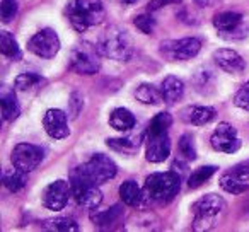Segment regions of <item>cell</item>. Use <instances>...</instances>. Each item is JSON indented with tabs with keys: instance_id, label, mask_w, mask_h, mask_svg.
Masks as SVG:
<instances>
[{
	"instance_id": "cell-32",
	"label": "cell",
	"mask_w": 249,
	"mask_h": 232,
	"mask_svg": "<svg viewBox=\"0 0 249 232\" xmlns=\"http://www.w3.org/2000/svg\"><path fill=\"white\" fill-rule=\"evenodd\" d=\"M41 84V77L38 73H21L16 77V89L18 90H29Z\"/></svg>"
},
{
	"instance_id": "cell-15",
	"label": "cell",
	"mask_w": 249,
	"mask_h": 232,
	"mask_svg": "<svg viewBox=\"0 0 249 232\" xmlns=\"http://www.w3.org/2000/svg\"><path fill=\"white\" fill-rule=\"evenodd\" d=\"M147 161L154 164L164 162L171 154V140L167 135H152L147 137Z\"/></svg>"
},
{
	"instance_id": "cell-5",
	"label": "cell",
	"mask_w": 249,
	"mask_h": 232,
	"mask_svg": "<svg viewBox=\"0 0 249 232\" xmlns=\"http://www.w3.org/2000/svg\"><path fill=\"white\" fill-rule=\"evenodd\" d=\"M70 186H72V196L80 207L87 210H96L103 201V193L92 179L86 174L82 166L77 167L70 176Z\"/></svg>"
},
{
	"instance_id": "cell-25",
	"label": "cell",
	"mask_w": 249,
	"mask_h": 232,
	"mask_svg": "<svg viewBox=\"0 0 249 232\" xmlns=\"http://www.w3.org/2000/svg\"><path fill=\"white\" fill-rule=\"evenodd\" d=\"M173 125V116L169 113H159L152 118V122L147 126V137L152 135H167Z\"/></svg>"
},
{
	"instance_id": "cell-10",
	"label": "cell",
	"mask_w": 249,
	"mask_h": 232,
	"mask_svg": "<svg viewBox=\"0 0 249 232\" xmlns=\"http://www.w3.org/2000/svg\"><path fill=\"white\" fill-rule=\"evenodd\" d=\"M11 162L18 169L31 173L43 162L41 147L33 145V143H18L11 154Z\"/></svg>"
},
{
	"instance_id": "cell-23",
	"label": "cell",
	"mask_w": 249,
	"mask_h": 232,
	"mask_svg": "<svg viewBox=\"0 0 249 232\" xmlns=\"http://www.w3.org/2000/svg\"><path fill=\"white\" fill-rule=\"evenodd\" d=\"M123 215V210H121V205H114V207L107 208L104 212H96V214L90 215V220L94 222V225L103 229H109L120 220V217Z\"/></svg>"
},
{
	"instance_id": "cell-1",
	"label": "cell",
	"mask_w": 249,
	"mask_h": 232,
	"mask_svg": "<svg viewBox=\"0 0 249 232\" xmlns=\"http://www.w3.org/2000/svg\"><path fill=\"white\" fill-rule=\"evenodd\" d=\"M70 24L75 31L84 33L104 21L106 11L101 0H72L67 5Z\"/></svg>"
},
{
	"instance_id": "cell-3",
	"label": "cell",
	"mask_w": 249,
	"mask_h": 232,
	"mask_svg": "<svg viewBox=\"0 0 249 232\" xmlns=\"http://www.w3.org/2000/svg\"><path fill=\"white\" fill-rule=\"evenodd\" d=\"M97 48L103 56L118 62H126L133 55V39L123 28L111 26L103 33Z\"/></svg>"
},
{
	"instance_id": "cell-14",
	"label": "cell",
	"mask_w": 249,
	"mask_h": 232,
	"mask_svg": "<svg viewBox=\"0 0 249 232\" xmlns=\"http://www.w3.org/2000/svg\"><path fill=\"white\" fill-rule=\"evenodd\" d=\"M213 60L218 69L227 73L239 75V73H242L246 70V60L237 52H234V50H229V48L217 50L213 53Z\"/></svg>"
},
{
	"instance_id": "cell-21",
	"label": "cell",
	"mask_w": 249,
	"mask_h": 232,
	"mask_svg": "<svg viewBox=\"0 0 249 232\" xmlns=\"http://www.w3.org/2000/svg\"><path fill=\"white\" fill-rule=\"evenodd\" d=\"M137 120L133 113L126 107H116L109 114V125L118 132H128L135 126Z\"/></svg>"
},
{
	"instance_id": "cell-13",
	"label": "cell",
	"mask_w": 249,
	"mask_h": 232,
	"mask_svg": "<svg viewBox=\"0 0 249 232\" xmlns=\"http://www.w3.org/2000/svg\"><path fill=\"white\" fill-rule=\"evenodd\" d=\"M43 126H45L46 133L52 139L62 140L70 135L69 130V120L67 114L62 109H48L43 116Z\"/></svg>"
},
{
	"instance_id": "cell-24",
	"label": "cell",
	"mask_w": 249,
	"mask_h": 232,
	"mask_svg": "<svg viewBox=\"0 0 249 232\" xmlns=\"http://www.w3.org/2000/svg\"><path fill=\"white\" fill-rule=\"evenodd\" d=\"M135 97L143 104H152V106H157V104L164 103V96L162 90L157 89L152 84H142V86L137 87L135 90Z\"/></svg>"
},
{
	"instance_id": "cell-28",
	"label": "cell",
	"mask_w": 249,
	"mask_h": 232,
	"mask_svg": "<svg viewBox=\"0 0 249 232\" xmlns=\"http://www.w3.org/2000/svg\"><path fill=\"white\" fill-rule=\"evenodd\" d=\"M43 229L46 231H56V232H77L79 225L73 218L69 217H56V218H48L41 224Z\"/></svg>"
},
{
	"instance_id": "cell-27",
	"label": "cell",
	"mask_w": 249,
	"mask_h": 232,
	"mask_svg": "<svg viewBox=\"0 0 249 232\" xmlns=\"http://www.w3.org/2000/svg\"><path fill=\"white\" fill-rule=\"evenodd\" d=\"M0 52H2V55L11 60L21 58V48H19L16 38L9 31L0 33Z\"/></svg>"
},
{
	"instance_id": "cell-40",
	"label": "cell",
	"mask_w": 249,
	"mask_h": 232,
	"mask_svg": "<svg viewBox=\"0 0 249 232\" xmlns=\"http://www.w3.org/2000/svg\"><path fill=\"white\" fill-rule=\"evenodd\" d=\"M248 212H249V210H248Z\"/></svg>"
},
{
	"instance_id": "cell-37",
	"label": "cell",
	"mask_w": 249,
	"mask_h": 232,
	"mask_svg": "<svg viewBox=\"0 0 249 232\" xmlns=\"http://www.w3.org/2000/svg\"><path fill=\"white\" fill-rule=\"evenodd\" d=\"M181 0H152L149 4V11H157L160 7H166L169 4H179Z\"/></svg>"
},
{
	"instance_id": "cell-26",
	"label": "cell",
	"mask_w": 249,
	"mask_h": 232,
	"mask_svg": "<svg viewBox=\"0 0 249 232\" xmlns=\"http://www.w3.org/2000/svg\"><path fill=\"white\" fill-rule=\"evenodd\" d=\"M24 171L18 169V167H14L12 171H5L4 176H2V183H4V186L7 188L11 193H18V191H21L22 188L26 186V176H24Z\"/></svg>"
},
{
	"instance_id": "cell-17",
	"label": "cell",
	"mask_w": 249,
	"mask_h": 232,
	"mask_svg": "<svg viewBox=\"0 0 249 232\" xmlns=\"http://www.w3.org/2000/svg\"><path fill=\"white\" fill-rule=\"evenodd\" d=\"M217 111L210 106H188L181 111V120L188 125L203 126L215 118Z\"/></svg>"
},
{
	"instance_id": "cell-11",
	"label": "cell",
	"mask_w": 249,
	"mask_h": 232,
	"mask_svg": "<svg viewBox=\"0 0 249 232\" xmlns=\"http://www.w3.org/2000/svg\"><path fill=\"white\" fill-rule=\"evenodd\" d=\"M210 143L217 152L224 154H234L241 149V139L239 133L231 123H218L215 132L212 133Z\"/></svg>"
},
{
	"instance_id": "cell-12",
	"label": "cell",
	"mask_w": 249,
	"mask_h": 232,
	"mask_svg": "<svg viewBox=\"0 0 249 232\" xmlns=\"http://www.w3.org/2000/svg\"><path fill=\"white\" fill-rule=\"evenodd\" d=\"M72 195V186L70 183L63 179L53 181L52 184L46 186V190L43 191V205L48 210H62L65 208V205L69 203V198Z\"/></svg>"
},
{
	"instance_id": "cell-34",
	"label": "cell",
	"mask_w": 249,
	"mask_h": 232,
	"mask_svg": "<svg viewBox=\"0 0 249 232\" xmlns=\"http://www.w3.org/2000/svg\"><path fill=\"white\" fill-rule=\"evenodd\" d=\"M133 22H135L137 29H140L143 35H152L154 28H156V19H154L152 16H149V14L139 16V18H135V21H133Z\"/></svg>"
},
{
	"instance_id": "cell-9",
	"label": "cell",
	"mask_w": 249,
	"mask_h": 232,
	"mask_svg": "<svg viewBox=\"0 0 249 232\" xmlns=\"http://www.w3.org/2000/svg\"><path fill=\"white\" fill-rule=\"evenodd\" d=\"M86 174L94 181L96 184H103L106 181L113 179L118 173V166L111 157L104 154H94L89 161L82 166Z\"/></svg>"
},
{
	"instance_id": "cell-6",
	"label": "cell",
	"mask_w": 249,
	"mask_h": 232,
	"mask_svg": "<svg viewBox=\"0 0 249 232\" xmlns=\"http://www.w3.org/2000/svg\"><path fill=\"white\" fill-rule=\"evenodd\" d=\"M99 55V48L90 45L89 41H82L72 50L70 67H72L73 72L80 73V75H92V73L99 72L101 69Z\"/></svg>"
},
{
	"instance_id": "cell-20",
	"label": "cell",
	"mask_w": 249,
	"mask_h": 232,
	"mask_svg": "<svg viewBox=\"0 0 249 232\" xmlns=\"http://www.w3.org/2000/svg\"><path fill=\"white\" fill-rule=\"evenodd\" d=\"M142 135H128V137H121V139H107L106 143L111 150L120 154H135L139 150L140 143H142Z\"/></svg>"
},
{
	"instance_id": "cell-39",
	"label": "cell",
	"mask_w": 249,
	"mask_h": 232,
	"mask_svg": "<svg viewBox=\"0 0 249 232\" xmlns=\"http://www.w3.org/2000/svg\"><path fill=\"white\" fill-rule=\"evenodd\" d=\"M135 2H139V0H123V4H126V5H132V4H135Z\"/></svg>"
},
{
	"instance_id": "cell-22",
	"label": "cell",
	"mask_w": 249,
	"mask_h": 232,
	"mask_svg": "<svg viewBox=\"0 0 249 232\" xmlns=\"http://www.w3.org/2000/svg\"><path fill=\"white\" fill-rule=\"evenodd\" d=\"M0 106H2V118L5 122H14L19 116V113H21V107H19L14 90L4 89V92L0 96Z\"/></svg>"
},
{
	"instance_id": "cell-29",
	"label": "cell",
	"mask_w": 249,
	"mask_h": 232,
	"mask_svg": "<svg viewBox=\"0 0 249 232\" xmlns=\"http://www.w3.org/2000/svg\"><path fill=\"white\" fill-rule=\"evenodd\" d=\"M218 183H220L222 190H225L227 193H232V195H241V193H244V191L249 190V184L239 181L237 178L231 173V171H227V173L222 174Z\"/></svg>"
},
{
	"instance_id": "cell-2",
	"label": "cell",
	"mask_w": 249,
	"mask_h": 232,
	"mask_svg": "<svg viewBox=\"0 0 249 232\" xmlns=\"http://www.w3.org/2000/svg\"><path fill=\"white\" fill-rule=\"evenodd\" d=\"M225 200L215 193L205 195L198 201H195L193 210V229L195 231H210L215 229L225 214Z\"/></svg>"
},
{
	"instance_id": "cell-8",
	"label": "cell",
	"mask_w": 249,
	"mask_h": 232,
	"mask_svg": "<svg viewBox=\"0 0 249 232\" xmlns=\"http://www.w3.org/2000/svg\"><path fill=\"white\" fill-rule=\"evenodd\" d=\"M28 50L39 58H53L60 52V38L53 29L45 28L29 38Z\"/></svg>"
},
{
	"instance_id": "cell-30",
	"label": "cell",
	"mask_w": 249,
	"mask_h": 232,
	"mask_svg": "<svg viewBox=\"0 0 249 232\" xmlns=\"http://www.w3.org/2000/svg\"><path fill=\"white\" fill-rule=\"evenodd\" d=\"M215 173H217V167L215 166L198 167V169H195L193 173H191V176L188 178V186H190L191 190H196V188H200L205 181L210 179Z\"/></svg>"
},
{
	"instance_id": "cell-19",
	"label": "cell",
	"mask_w": 249,
	"mask_h": 232,
	"mask_svg": "<svg viewBox=\"0 0 249 232\" xmlns=\"http://www.w3.org/2000/svg\"><path fill=\"white\" fill-rule=\"evenodd\" d=\"M164 96V103L167 104H174L184 96V84L181 79L174 75H169L162 80V86H160Z\"/></svg>"
},
{
	"instance_id": "cell-33",
	"label": "cell",
	"mask_w": 249,
	"mask_h": 232,
	"mask_svg": "<svg viewBox=\"0 0 249 232\" xmlns=\"http://www.w3.org/2000/svg\"><path fill=\"white\" fill-rule=\"evenodd\" d=\"M18 14V2L16 0H2L0 2V16H2V22H11Z\"/></svg>"
},
{
	"instance_id": "cell-31",
	"label": "cell",
	"mask_w": 249,
	"mask_h": 232,
	"mask_svg": "<svg viewBox=\"0 0 249 232\" xmlns=\"http://www.w3.org/2000/svg\"><path fill=\"white\" fill-rule=\"evenodd\" d=\"M178 147H179V154L186 161H195V159H196V147H195V140H193V137H191L190 133H184V135H181Z\"/></svg>"
},
{
	"instance_id": "cell-38",
	"label": "cell",
	"mask_w": 249,
	"mask_h": 232,
	"mask_svg": "<svg viewBox=\"0 0 249 232\" xmlns=\"http://www.w3.org/2000/svg\"><path fill=\"white\" fill-rule=\"evenodd\" d=\"M222 0H195V4L200 5V7H215V5L220 4Z\"/></svg>"
},
{
	"instance_id": "cell-4",
	"label": "cell",
	"mask_w": 249,
	"mask_h": 232,
	"mask_svg": "<svg viewBox=\"0 0 249 232\" xmlns=\"http://www.w3.org/2000/svg\"><path fill=\"white\" fill-rule=\"evenodd\" d=\"M181 190V176L176 171H166V173H154L147 176L143 191L145 196L157 203H169L174 200Z\"/></svg>"
},
{
	"instance_id": "cell-35",
	"label": "cell",
	"mask_w": 249,
	"mask_h": 232,
	"mask_svg": "<svg viewBox=\"0 0 249 232\" xmlns=\"http://www.w3.org/2000/svg\"><path fill=\"white\" fill-rule=\"evenodd\" d=\"M234 103H235V106L241 107V109L249 111V80L235 92Z\"/></svg>"
},
{
	"instance_id": "cell-36",
	"label": "cell",
	"mask_w": 249,
	"mask_h": 232,
	"mask_svg": "<svg viewBox=\"0 0 249 232\" xmlns=\"http://www.w3.org/2000/svg\"><path fill=\"white\" fill-rule=\"evenodd\" d=\"M231 173L237 178L239 181L249 184V161H244V162H239L237 166H234L231 169Z\"/></svg>"
},
{
	"instance_id": "cell-16",
	"label": "cell",
	"mask_w": 249,
	"mask_h": 232,
	"mask_svg": "<svg viewBox=\"0 0 249 232\" xmlns=\"http://www.w3.org/2000/svg\"><path fill=\"white\" fill-rule=\"evenodd\" d=\"M242 16L239 12H220L213 18V26L220 36L225 38H235V33L241 31Z\"/></svg>"
},
{
	"instance_id": "cell-18",
	"label": "cell",
	"mask_w": 249,
	"mask_h": 232,
	"mask_svg": "<svg viewBox=\"0 0 249 232\" xmlns=\"http://www.w3.org/2000/svg\"><path fill=\"white\" fill-rule=\"evenodd\" d=\"M120 196L124 205H128V207H139V205H142L145 191L137 184V181L128 179L120 186Z\"/></svg>"
},
{
	"instance_id": "cell-7",
	"label": "cell",
	"mask_w": 249,
	"mask_h": 232,
	"mask_svg": "<svg viewBox=\"0 0 249 232\" xmlns=\"http://www.w3.org/2000/svg\"><path fill=\"white\" fill-rule=\"evenodd\" d=\"M201 41L198 38H183V39H169L160 45V53L171 62H186L200 53Z\"/></svg>"
}]
</instances>
